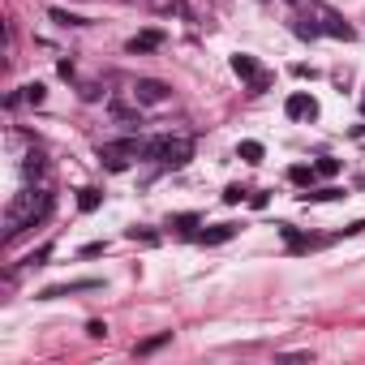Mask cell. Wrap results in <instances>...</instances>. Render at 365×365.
<instances>
[{
	"instance_id": "6",
	"label": "cell",
	"mask_w": 365,
	"mask_h": 365,
	"mask_svg": "<svg viewBox=\"0 0 365 365\" xmlns=\"http://www.w3.org/2000/svg\"><path fill=\"white\" fill-rule=\"evenodd\" d=\"M90 288H99V279H73V284H56V288H43L39 297H43V301H52V297H69V292H90Z\"/></svg>"
},
{
	"instance_id": "19",
	"label": "cell",
	"mask_w": 365,
	"mask_h": 365,
	"mask_svg": "<svg viewBox=\"0 0 365 365\" xmlns=\"http://www.w3.org/2000/svg\"><path fill=\"white\" fill-rule=\"evenodd\" d=\"M52 22H60V26H82V18H77V13H65V9H52Z\"/></svg>"
},
{
	"instance_id": "10",
	"label": "cell",
	"mask_w": 365,
	"mask_h": 365,
	"mask_svg": "<svg viewBox=\"0 0 365 365\" xmlns=\"http://www.w3.org/2000/svg\"><path fill=\"white\" fill-rule=\"evenodd\" d=\"M232 73L253 82V77H258V60H253V56H232Z\"/></svg>"
},
{
	"instance_id": "25",
	"label": "cell",
	"mask_w": 365,
	"mask_h": 365,
	"mask_svg": "<svg viewBox=\"0 0 365 365\" xmlns=\"http://www.w3.org/2000/svg\"><path fill=\"white\" fill-rule=\"evenodd\" d=\"M266 82H271V77H266V73H258V77H253V82H249V90L258 95V90H266Z\"/></svg>"
},
{
	"instance_id": "14",
	"label": "cell",
	"mask_w": 365,
	"mask_h": 365,
	"mask_svg": "<svg viewBox=\"0 0 365 365\" xmlns=\"http://www.w3.org/2000/svg\"><path fill=\"white\" fill-rule=\"evenodd\" d=\"M43 95H47V90H43L39 82H30V86H22V99H26V103H35V108L43 103Z\"/></svg>"
},
{
	"instance_id": "15",
	"label": "cell",
	"mask_w": 365,
	"mask_h": 365,
	"mask_svg": "<svg viewBox=\"0 0 365 365\" xmlns=\"http://www.w3.org/2000/svg\"><path fill=\"white\" fill-rule=\"evenodd\" d=\"M327 35H336V39H353V30H348L340 18H327Z\"/></svg>"
},
{
	"instance_id": "13",
	"label": "cell",
	"mask_w": 365,
	"mask_h": 365,
	"mask_svg": "<svg viewBox=\"0 0 365 365\" xmlns=\"http://www.w3.org/2000/svg\"><path fill=\"white\" fill-rule=\"evenodd\" d=\"M279 232H284V241H288L292 249H310V241H305V236H301L292 224H279Z\"/></svg>"
},
{
	"instance_id": "11",
	"label": "cell",
	"mask_w": 365,
	"mask_h": 365,
	"mask_svg": "<svg viewBox=\"0 0 365 365\" xmlns=\"http://www.w3.org/2000/svg\"><path fill=\"white\" fill-rule=\"evenodd\" d=\"M236 155H241L245 164H262L266 151H262V142H241V147H236Z\"/></svg>"
},
{
	"instance_id": "1",
	"label": "cell",
	"mask_w": 365,
	"mask_h": 365,
	"mask_svg": "<svg viewBox=\"0 0 365 365\" xmlns=\"http://www.w3.org/2000/svg\"><path fill=\"white\" fill-rule=\"evenodd\" d=\"M52 194H43V189H35V194H22L18 202L9 206V215H5V241H13V236H22L26 228H35L43 224L47 215H52Z\"/></svg>"
},
{
	"instance_id": "2",
	"label": "cell",
	"mask_w": 365,
	"mask_h": 365,
	"mask_svg": "<svg viewBox=\"0 0 365 365\" xmlns=\"http://www.w3.org/2000/svg\"><path fill=\"white\" fill-rule=\"evenodd\" d=\"M142 155L155 160V164H164V168H185L189 160H194V142H189V138H168V134H164V138H151Z\"/></svg>"
},
{
	"instance_id": "5",
	"label": "cell",
	"mask_w": 365,
	"mask_h": 365,
	"mask_svg": "<svg viewBox=\"0 0 365 365\" xmlns=\"http://www.w3.org/2000/svg\"><path fill=\"white\" fill-rule=\"evenodd\" d=\"M284 112H288L292 121H314V116H318V103H314L305 90H297V95H288V103H284Z\"/></svg>"
},
{
	"instance_id": "4",
	"label": "cell",
	"mask_w": 365,
	"mask_h": 365,
	"mask_svg": "<svg viewBox=\"0 0 365 365\" xmlns=\"http://www.w3.org/2000/svg\"><path fill=\"white\" fill-rule=\"evenodd\" d=\"M168 86L160 82V77H138V86H134V99L138 103H168Z\"/></svg>"
},
{
	"instance_id": "16",
	"label": "cell",
	"mask_w": 365,
	"mask_h": 365,
	"mask_svg": "<svg viewBox=\"0 0 365 365\" xmlns=\"http://www.w3.org/2000/svg\"><path fill=\"white\" fill-rule=\"evenodd\" d=\"M314 168H318V177H336V172H340V160H331V155H323V160L314 164Z\"/></svg>"
},
{
	"instance_id": "24",
	"label": "cell",
	"mask_w": 365,
	"mask_h": 365,
	"mask_svg": "<svg viewBox=\"0 0 365 365\" xmlns=\"http://www.w3.org/2000/svg\"><path fill=\"white\" fill-rule=\"evenodd\" d=\"M241 198H245V194H241V189H236V185H232V189H224V202H228V206H236Z\"/></svg>"
},
{
	"instance_id": "18",
	"label": "cell",
	"mask_w": 365,
	"mask_h": 365,
	"mask_svg": "<svg viewBox=\"0 0 365 365\" xmlns=\"http://www.w3.org/2000/svg\"><path fill=\"white\" fill-rule=\"evenodd\" d=\"M77 206H82V211H95V206H99V189H82V198H77Z\"/></svg>"
},
{
	"instance_id": "20",
	"label": "cell",
	"mask_w": 365,
	"mask_h": 365,
	"mask_svg": "<svg viewBox=\"0 0 365 365\" xmlns=\"http://www.w3.org/2000/svg\"><path fill=\"white\" fill-rule=\"evenodd\" d=\"M331 198H340V189H318V194H305V202H331Z\"/></svg>"
},
{
	"instance_id": "22",
	"label": "cell",
	"mask_w": 365,
	"mask_h": 365,
	"mask_svg": "<svg viewBox=\"0 0 365 365\" xmlns=\"http://www.w3.org/2000/svg\"><path fill=\"white\" fill-rule=\"evenodd\" d=\"M86 336H90V340H103V336H108V327L95 318V323H86Z\"/></svg>"
},
{
	"instance_id": "7",
	"label": "cell",
	"mask_w": 365,
	"mask_h": 365,
	"mask_svg": "<svg viewBox=\"0 0 365 365\" xmlns=\"http://www.w3.org/2000/svg\"><path fill=\"white\" fill-rule=\"evenodd\" d=\"M232 236H236V224H215V228H206L198 241L202 245H224V241H232Z\"/></svg>"
},
{
	"instance_id": "3",
	"label": "cell",
	"mask_w": 365,
	"mask_h": 365,
	"mask_svg": "<svg viewBox=\"0 0 365 365\" xmlns=\"http://www.w3.org/2000/svg\"><path fill=\"white\" fill-rule=\"evenodd\" d=\"M142 151H147V142L121 138V142H103V147H99V160L112 168V172H125V168H129V160H134V155H142Z\"/></svg>"
},
{
	"instance_id": "23",
	"label": "cell",
	"mask_w": 365,
	"mask_h": 365,
	"mask_svg": "<svg viewBox=\"0 0 365 365\" xmlns=\"http://www.w3.org/2000/svg\"><path fill=\"white\" fill-rule=\"evenodd\" d=\"M194 224H198V215H177V219H172V228H185V232L194 228Z\"/></svg>"
},
{
	"instance_id": "12",
	"label": "cell",
	"mask_w": 365,
	"mask_h": 365,
	"mask_svg": "<svg viewBox=\"0 0 365 365\" xmlns=\"http://www.w3.org/2000/svg\"><path fill=\"white\" fill-rule=\"evenodd\" d=\"M314 177H318V168H305V164H297V168L288 172V181H292V185H310Z\"/></svg>"
},
{
	"instance_id": "8",
	"label": "cell",
	"mask_w": 365,
	"mask_h": 365,
	"mask_svg": "<svg viewBox=\"0 0 365 365\" xmlns=\"http://www.w3.org/2000/svg\"><path fill=\"white\" fill-rule=\"evenodd\" d=\"M160 43H164L160 30H142L138 39H129V52H151V47H160Z\"/></svg>"
},
{
	"instance_id": "21",
	"label": "cell",
	"mask_w": 365,
	"mask_h": 365,
	"mask_svg": "<svg viewBox=\"0 0 365 365\" xmlns=\"http://www.w3.org/2000/svg\"><path fill=\"white\" fill-rule=\"evenodd\" d=\"M292 30H297V35H301V39H314V35H318V26H314V22H297Z\"/></svg>"
},
{
	"instance_id": "9",
	"label": "cell",
	"mask_w": 365,
	"mask_h": 365,
	"mask_svg": "<svg viewBox=\"0 0 365 365\" xmlns=\"http://www.w3.org/2000/svg\"><path fill=\"white\" fill-rule=\"evenodd\" d=\"M168 340H172V331H160V336H151V340H142V344L134 348V353H138V357H151V353H160V348H164Z\"/></svg>"
},
{
	"instance_id": "17",
	"label": "cell",
	"mask_w": 365,
	"mask_h": 365,
	"mask_svg": "<svg viewBox=\"0 0 365 365\" xmlns=\"http://www.w3.org/2000/svg\"><path fill=\"white\" fill-rule=\"evenodd\" d=\"M125 236H129V241H142V245H155V241H160V236H155V232H147V228H129Z\"/></svg>"
}]
</instances>
